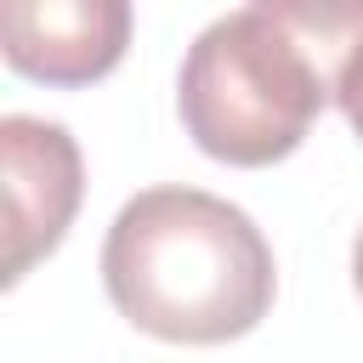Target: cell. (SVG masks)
<instances>
[{"mask_svg":"<svg viewBox=\"0 0 363 363\" xmlns=\"http://www.w3.org/2000/svg\"><path fill=\"white\" fill-rule=\"evenodd\" d=\"M102 284L142 335L221 346L272 312L278 267L238 204L204 187H147L102 238Z\"/></svg>","mask_w":363,"mask_h":363,"instance_id":"6da1fadb","label":"cell"},{"mask_svg":"<svg viewBox=\"0 0 363 363\" xmlns=\"http://www.w3.org/2000/svg\"><path fill=\"white\" fill-rule=\"evenodd\" d=\"M352 23L335 6H244L216 17L182 62L176 113L199 153L261 170L289 159L329 102V74L312 45H346Z\"/></svg>","mask_w":363,"mask_h":363,"instance_id":"7a4b0ae2","label":"cell"},{"mask_svg":"<svg viewBox=\"0 0 363 363\" xmlns=\"http://www.w3.org/2000/svg\"><path fill=\"white\" fill-rule=\"evenodd\" d=\"M0 164H6V284H23L34 261H45L74 227L85 193L79 142L57 119L6 113L0 119Z\"/></svg>","mask_w":363,"mask_h":363,"instance_id":"3957f363","label":"cell"},{"mask_svg":"<svg viewBox=\"0 0 363 363\" xmlns=\"http://www.w3.org/2000/svg\"><path fill=\"white\" fill-rule=\"evenodd\" d=\"M130 45L125 0H6L0 51L23 79L40 85H91L119 68Z\"/></svg>","mask_w":363,"mask_h":363,"instance_id":"277c9868","label":"cell"},{"mask_svg":"<svg viewBox=\"0 0 363 363\" xmlns=\"http://www.w3.org/2000/svg\"><path fill=\"white\" fill-rule=\"evenodd\" d=\"M329 96L340 102L346 125L363 136V28L335 51V68H329Z\"/></svg>","mask_w":363,"mask_h":363,"instance_id":"5b68a950","label":"cell"},{"mask_svg":"<svg viewBox=\"0 0 363 363\" xmlns=\"http://www.w3.org/2000/svg\"><path fill=\"white\" fill-rule=\"evenodd\" d=\"M352 284H357V295H363V233H357V244H352Z\"/></svg>","mask_w":363,"mask_h":363,"instance_id":"8992f818","label":"cell"}]
</instances>
